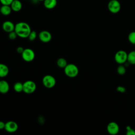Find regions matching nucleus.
<instances>
[{
	"instance_id": "23",
	"label": "nucleus",
	"mask_w": 135,
	"mask_h": 135,
	"mask_svg": "<svg viewBox=\"0 0 135 135\" xmlns=\"http://www.w3.org/2000/svg\"><path fill=\"white\" fill-rule=\"evenodd\" d=\"M17 36H17L16 33L15 32V31H13L12 32L8 33V38L10 40H15Z\"/></svg>"
},
{
	"instance_id": "20",
	"label": "nucleus",
	"mask_w": 135,
	"mask_h": 135,
	"mask_svg": "<svg viewBox=\"0 0 135 135\" xmlns=\"http://www.w3.org/2000/svg\"><path fill=\"white\" fill-rule=\"evenodd\" d=\"M126 67L123 65V64H119V65L118 66L117 71V73L120 75H123L125 74L126 72Z\"/></svg>"
},
{
	"instance_id": "7",
	"label": "nucleus",
	"mask_w": 135,
	"mask_h": 135,
	"mask_svg": "<svg viewBox=\"0 0 135 135\" xmlns=\"http://www.w3.org/2000/svg\"><path fill=\"white\" fill-rule=\"evenodd\" d=\"M22 57L26 62H30L32 61L35 58V53L33 50L27 48L25 49L21 54Z\"/></svg>"
},
{
	"instance_id": "24",
	"label": "nucleus",
	"mask_w": 135,
	"mask_h": 135,
	"mask_svg": "<svg viewBox=\"0 0 135 135\" xmlns=\"http://www.w3.org/2000/svg\"><path fill=\"white\" fill-rule=\"evenodd\" d=\"M127 132L126 134L127 135H135V131L132 129L131 127L129 126L127 127Z\"/></svg>"
},
{
	"instance_id": "28",
	"label": "nucleus",
	"mask_w": 135,
	"mask_h": 135,
	"mask_svg": "<svg viewBox=\"0 0 135 135\" xmlns=\"http://www.w3.org/2000/svg\"><path fill=\"white\" fill-rule=\"evenodd\" d=\"M5 126V123H4L3 121H0V130L4 129Z\"/></svg>"
},
{
	"instance_id": "1",
	"label": "nucleus",
	"mask_w": 135,
	"mask_h": 135,
	"mask_svg": "<svg viewBox=\"0 0 135 135\" xmlns=\"http://www.w3.org/2000/svg\"><path fill=\"white\" fill-rule=\"evenodd\" d=\"M14 31L18 36L21 38H27L32 30L30 25L27 23L21 22L15 25Z\"/></svg>"
},
{
	"instance_id": "8",
	"label": "nucleus",
	"mask_w": 135,
	"mask_h": 135,
	"mask_svg": "<svg viewBox=\"0 0 135 135\" xmlns=\"http://www.w3.org/2000/svg\"><path fill=\"white\" fill-rule=\"evenodd\" d=\"M18 128V124L16 122L14 121H8L5 123L4 129L9 133H14L17 130Z\"/></svg>"
},
{
	"instance_id": "3",
	"label": "nucleus",
	"mask_w": 135,
	"mask_h": 135,
	"mask_svg": "<svg viewBox=\"0 0 135 135\" xmlns=\"http://www.w3.org/2000/svg\"><path fill=\"white\" fill-rule=\"evenodd\" d=\"M23 91L26 94H32L36 89L35 83L32 80H27L23 83Z\"/></svg>"
},
{
	"instance_id": "19",
	"label": "nucleus",
	"mask_w": 135,
	"mask_h": 135,
	"mask_svg": "<svg viewBox=\"0 0 135 135\" xmlns=\"http://www.w3.org/2000/svg\"><path fill=\"white\" fill-rule=\"evenodd\" d=\"M13 89L16 92H21L23 91V84L20 82H16L13 86Z\"/></svg>"
},
{
	"instance_id": "11",
	"label": "nucleus",
	"mask_w": 135,
	"mask_h": 135,
	"mask_svg": "<svg viewBox=\"0 0 135 135\" xmlns=\"http://www.w3.org/2000/svg\"><path fill=\"white\" fill-rule=\"evenodd\" d=\"M2 28L5 32L7 33H9L14 31L15 25L11 21H6L3 22L2 24Z\"/></svg>"
},
{
	"instance_id": "25",
	"label": "nucleus",
	"mask_w": 135,
	"mask_h": 135,
	"mask_svg": "<svg viewBox=\"0 0 135 135\" xmlns=\"http://www.w3.org/2000/svg\"><path fill=\"white\" fill-rule=\"evenodd\" d=\"M14 0H0V2L2 5H10Z\"/></svg>"
},
{
	"instance_id": "16",
	"label": "nucleus",
	"mask_w": 135,
	"mask_h": 135,
	"mask_svg": "<svg viewBox=\"0 0 135 135\" xmlns=\"http://www.w3.org/2000/svg\"><path fill=\"white\" fill-rule=\"evenodd\" d=\"M12 11V10L10 5H2L0 7V12L2 15L4 16H7L9 15L11 13Z\"/></svg>"
},
{
	"instance_id": "29",
	"label": "nucleus",
	"mask_w": 135,
	"mask_h": 135,
	"mask_svg": "<svg viewBox=\"0 0 135 135\" xmlns=\"http://www.w3.org/2000/svg\"><path fill=\"white\" fill-rule=\"evenodd\" d=\"M37 1H44V0H37Z\"/></svg>"
},
{
	"instance_id": "10",
	"label": "nucleus",
	"mask_w": 135,
	"mask_h": 135,
	"mask_svg": "<svg viewBox=\"0 0 135 135\" xmlns=\"http://www.w3.org/2000/svg\"><path fill=\"white\" fill-rule=\"evenodd\" d=\"M40 40L43 43H48L52 39V35L47 31H42L38 34Z\"/></svg>"
},
{
	"instance_id": "6",
	"label": "nucleus",
	"mask_w": 135,
	"mask_h": 135,
	"mask_svg": "<svg viewBox=\"0 0 135 135\" xmlns=\"http://www.w3.org/2000/svg\"><path fill=\"white\" fill-rule=\"evenodd\" d=\"M108 10L113 14L118 13L121 9V4L118 0H110L108 4Z\"/></svg>"
},
{
	"instance_id": "9",
	"label": "nucleus",
	"mask_w": 135,
	"mask_h": 135,
	"mask_svg": "<svg viewBox=\"0 0 135 135\" xmlns=\"http://www.w3.org/2000/svg\"><path fill=\"white\" fill-rule=\"evenodd\" d=\"M108 133L112 135L117 134L119 131V125L115 122H110L107 127Z\"/></svg>"
},
{
	"instance_id": "12",
	"label": "nucleus",
	"mask_w": 135,
	"mask_h": 135,
	"mask_svg": "<svg viewBox=\"0 0 135 135\" xmlns=\"http://www.w3.org/2000/svg\"><path fill=\"white\" fill-rule=\"evenodd\" d=\"M9 90L8 83L5 80L0 81V93L2 94L7 93Z\"/></svg>"
},
{
	"instance_id": "18",
	"label": "nucleus",
	"mask_w": 135,
	"mask_h": 135,
	"mask_svg": "<svg viewBox=\"0 0 135 135\" xmlns=\"http://www.w3.org/2000/svg\"><path fill=\"white\" fill-rule=\"evenodd\" d=\"M57 65L60 68H64L68 64L66 59L63 57H61L57 59L56 62Z\"/></svg>"
},
{
	"instance_id": "2",
	"label": "nucleus",
	"mask_w": 135,
	"mask_h": 135,
	"mask_svg": "<svg viewBox=\"0 0 135 135\" xmlns=\"http://www.w3.org/2000/svg\"><path fill=\"white\" fill-rule=\"evenodd\" d=\"M64 71L65 75L71 78L76 77L79 74V69L78 66L73 63L68 64L64 68Z\"/></svg>"
},
{
	"instance_id": "13",
	"label": "nucleus",
	"mask_w": 135,
	"mask_h": 135,
	"mask_svg": "<svg viewBox=\"0 0 135 135\" xmlns=\"http://www.w3.org/2000/svg\"><path fill=\"white\" fill-rule=\"evenodd\" d=\"M10 6L12 11L17 12L22 9V4L19 0H14L10 5Z\"/></svg>"
},
{
	"instance_id": "15",
	"label": "nucleus",
	"mask_w": 135,
	"mask_h": 135,
	"mask_svg": "<svg viewBox=\"0 0 135 135\" xmlns=\"http://www.w3.org/2000/svg\"><path fill=\"white\" fill-rule=\"evenodd\" d=\"M9 72L8 66L3 64L0 63V78H4L6 76Z\"/></svg>"
},
{
	"instance_id": "30",
	"label": "nucleus",
	"mask_w": 135,
	"mask_h": 135,
	"mask_svg": "<svg viewBox=\"0 0 135 135\" xmlns=\"http://www.w3.org/2000/svg\"><path fill=\"white\" fill-rule=\"evenodd\" d=\"M27 1H30V0H27Z\"/></svg>"
},
{
	"instance_id": "17",
	"label": "nucleus",
	"mask_w": 135,
	"mask_h": 135,
	"mask_svg": "<svg viewBox=\"0 0 135 135\" xmlns=\"http://www.w3.org/2000/svg\"><path fill=\"white\" fill-rule=\"evenodd\" d=\"M127 61L130 64H135V51H132L128 54Z\"/></svg>"
},
{
	"instance_id": "27",
	"label": "nucleus",
	"mask_w": 135,
	"mask_h": 135,
	"mask_svg": "<svg viewBox=\"0 0 135 135\" xmlns=\"http://www.w3.org/2000/svg\"><path fill=\"white\" fill-rule=\"evenodd\" d=\"M24 50V49L23 47H22V46H18V47L17 48L16 51H17V53H20V54H22V52H23Z\"/></svg>"
},
{
	"instance_id": "26",
	"label": "nucleus",
	"mask_w": 135,
	"mask_h": 135,
	"mask_svg": "<svg viewBox=\"0 0 135 135\" xmlns=\"http://www.w3.org/2000/svg\"><path fill=\"white\" fill-rule=\"evenodd\" d=\"M126 88L123 86H118L117 88V91L120 93H124L126 92Z\"/></svg>"
},
{
	"instance_id": "14",
	"label": "nucleus",
	"mask_w": 135,
	"mask_h": 135,
	"mask_svg": "<svg viewBox=\"0 0 135 135\" xmlns=\"http://www.w3.org/2000/svg\"><path fill=\"white\" fill-rule=\"evenodd\" d=\"M43 2L44 7L49 9L54 8L57 4V0H44Z\"/></svg>"
},
{
	"instance_id": "22",
	"label": "nucleus",
	"mask_w": 135,
	"mask_h": 135,
	"mask_svg": "<svg viewBox=\"0 0 135 135\" xmlns=\"http://www.w3.org/2000/svg\"><path fill=\"white\" fill-rule=\"evenodd\" d=\"M36 36H37L36 32L35 31H31V32H30L28 36V38L30 41H33L36 39Z\"/></svg>"
},
{
	"instance_id": "21",
	"label": "nucleus",
	"mask_w": 135,
	"mask_h": 135,
	"mask_svg": "<svg viewBox=\"0 0 135 135\" xmlns=\"http://www.w3.org/2000/svg\"><path fill=\"white\" fill-rule=\"evenodd\" d=\"M128 40L132 44H135V31L130 32L128 35Z\"/></svg>"
},
{
	"instance_id": "4",
	"label": "nucleus",
	"mask_w": 135,
	"mask_h": 135,
	"mask_svg": "<svg viewBox=\"0 0 135 135\" xmlns=\"http://www.w3.org/2000/svg\"><path fill=\"white\" fill-rule=\"evenodd\" d=\"M128 53L123 51L120 50L116 52L114 55L115 61L119 64H123L127 61Z\"/></svg>"
},
{
	"instance_id": "5",
	"label": "nucleus",
	"mask_w": 135,
	"mask_h": 135,
	"mask_svg": "<svg viewBox=\"0 0 135 135\" xmlns=\"http://www.w3.org/2000/svg\"><path fill=\"white\" fill-rule=\"evenodd\" d=\"M42 83L46 88H52L56 84V80L51 75H46L42 79Z\"/></svg>"
}]
</instances>
